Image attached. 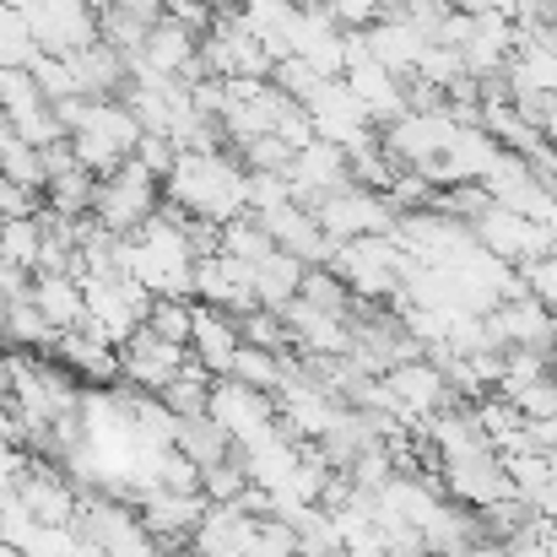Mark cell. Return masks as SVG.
<instances>
[{
    "mask_svg": "<svg viewBox=\"0 0 557 557\" xmlns=\"http://www.w3.org/2000/svg\"><path fill=\"white\" fill-rule=\"evenodd\" d=\"M163 189H169V206L206 222H233L249 211V169H238L222 152H180Z\"/></svg>",
    "mask_w": 557,
    "mask_h": 557,
    "instance_id": "1",
    "label": "cell"
},
{
    "mask_svg": "<svg viewBox=\"0 0 557 557\" xmlns=\"http://www.w3.org/2000/svg\"><path fill=\"white\" fill-rule=\"evenodd\" d=\"M406 265H411V255H406L389 233L347 238V244H336V255H331V271H336L363 304H373V298H395Z\"/></svg>",
    "mask_w": 557,
    "mask_h": 557,
    "instance_id": "2",
    "label": "cell"
},
{
    "mask_svg": "<svg viewBox=\"0 0 557 557\" xmlns=\"http://www.w3.org/2000/svg\"><path fill=\"white\" fill-rule=\"evenodd\" d=\"M163 211V195H158V174L141 169L136 158H125L114 174L98 180V200H92V216L109 227V233H136L141 222H152Z\"/></svg>",
    "mask_w": 557,
    "mask_h": 557,
    "instance_id": "3",
    "label": "cell"
},
{
    "mask_svg": "<svg viewBox=\"0 0 557 557\" xmlns=\"http://www.w3.org/2000/svg\"><path fill=\"white\" fill-rule=\"evenodd\" d=\"M222 428H227V438L244 449V444H255L260 433H271L276 422H282V411H276V395L271 389H255V384H244V379H233V373H216L211 379V406H206Z\"/></svg>",
    "mask_w": 557,
    "mask_h": 557,
    "instance_id": "4",
    "label": "cell"
},
{
    "mask_svg": "<svg viewBox=\"0 0 557 557\" xmlns=\"http://www.w3.org/2000/svg\"><path fill=\"white\" fill-rule=\"evenodd\" d=\"M304 109H309L320 141H336V147H347V152H358V147L373 141V114L363 109V98L347 87V76H331Z\"/></svg>",
    "mask_w": 557,
    "mask_h": 557,
    "instance_id": "5",
    "label": "cell"
},
{
    "mask_svg": "<svg viewBox=\"0 0 557 557\" xmlns=\"http://www.w3.org/2000/svg\"><path fill=\"white\" fill-rule=\"evenodd\" d=\"M92 5H98V0H33L22 16H27L38 49H49V54H76V49H87V44L103 38Z\"/></svg>",
    "mask_w": 557,
    "mask_h": 557,
    "instance_id": "6",
    "label": "cell"
},
{
    "mask_svg": "<svg viewBox=\"0 0 557 557\" xmlns=\"http://www.w3.org/2000/svg\"><path fill=\"white\" fill-rule=\"evenodd\" d=\"M314 216H320V227H325L336 244H347V238H363V233H389L400 211H395L389 195H379V189L347 185V189H336V195H325V200L314 206Z\"/></svg>",
    "mask_w": 557,
    "mask_h": 557,
    "instance_id": "7",
    "label": "cell"
},
{
    "mask_svg": "<svg viewBox=\"0 0 557 557\" xmlns=\"http://www.w3.org/2000/svg\"><path fill=\"white\" fill-rule=\"evenodd\" d=\"M455 114L449 109H411L400 114L395 125H384V147L400 169H422L428 158H438L449 141H455Z\"/></svg>",
    "mask_w": 557,
    "mask_h": 557,
    "instance_id": "8",
    "label": "cell"
},
{
    "mask_svg": "<svg viewBox=\"0 0 557 557\" xmlns=\"http://www.w3.org/2000/svg\"><path fill=\"white\" fill-rule=\"evenodd\" d=\"M476 238H482L493 255L515 260V265H531V260L553 255V227L536 222V216H525V211H509V206H498V200H493V211L476 222Z\"/></svg>",
    "mask_w": 557,
    "mask_h": 557,
    "instance_id": "9",
    "label": "cell"
},
{
    "mask_svg": "<svg viewBox=\"0 0 557 557\" xmlns=\"http://www.w3.org/2000/svg\"><path fill=\"white\" fill-rule=\"evenodd\" d=\"M195 298H206L211 309H227V314H249L260 309V293H255V265L238 260V255H200L195 260Z\"/></svg>",
    "mask_w": 557,
    "mask_h": 557,
    "instance_id": "10",
    "label": "cell"
},
{
    "mask_svg": "<svg viewBox=\"0 0 557 557\" xmlns=\"http://www.w3.org/2000/svg\"><path fill=\"white\" fill-rule=\"evenodd\" d=\"M293 200H304V206H320L325 195H336V189L352 185V158H347V147H336V141H309L298 158H293Z\"/></svg>",
    "mask_w": 557,
    "mask_h": 557,
    "instance_id": "11",
    "label": "cell"
},
{
    "mask_svg": "<svg viewBox=\"0 0 557 557\" xmlns=\"http://www.w3.org/2000/svg\"><path fill=\"white\" fill-rule=\"evenodd\" d=\"M265 227H271V238H276V249H287V255H298L304 265H331V255H336V238L320 227V216H314V206H304V200H287V206H276V211H265L260 216Z\"/></svg>",
    "mask_w": 557,
    "mask_h": 557,
    "instance_id": "12",
    "label": "cell"
},
{
    "mask_svg": "<svg viewBox=\"0 0 557 557\" xmlns=\"http://www.w3.org/2000/svg\"><path fill=\"white\" fill-rule=\"evenodd\" d=\"M282 320H287V336H293V347L304 358H342V352L358 347L352 342V325L342 314H331V309H314L309 298H293L282 309Z\"/></svg>",
    "mask_w": 557,
    "mask_h": 557,
    "instance_id": "13",
    "label": "cell"
},
{
    "mask_svg": "<svg viewBox=\"0 0 557 557\" xmlns=\"http://www.w3.org/2000/svg\"><path fill=\"white\" fill-rule=\"evenodd\" d=\"M384 379H389V389H395V400H400V417H406V422H422V417H433V411H449V406H455V389H449V379H444V369H438L433 358L395 363Z\"/></svg>",
    "mask_w": 557,
    "mask_h": 557,
    "instance_id": "14",
    "label": "cell"
},
{
    "mask_svg": "<svg viewBox=\"0 0 557 557\" xmlns=\"http://www.w3.org/2000/svg\"><path fill=\"white\" fill-rule=\"evenodd\" d=\"M260 520L244 515L238 504H211L206 520L189 531V557H249Z\"/></svg>",
    "mask_w": 557,
    "mask_h": 557,
    "instance_id": "15",
    "label": "cell"
},
{
    "mask_svg": "<svg viewBox=\"0 0 557 557\" xmlns=\"http://www.w3.org/2000/svg\"><path fill=\"white\" fill-rule=\"evenodd\" d=\"M136 504H141V525H147L163 547L189 542V531H195V525L206 520V509H211L206 493H169V487H152V493H141Z\"/></svg>",
    "mask_w": 557,
    "mask_h": 557,
    "instance_id": "16",
    "label": "cell"
},
{
    "mask_svg": "<svg viewBox=\"0 0 557 557\" xmlns=\"http://www.w3.org/2000/svg\"><path fill=\"white\" fill-rule=\"evenodd\" d=\"M444 493H449V498H460L466 509H487V504L509 498V493H515V482H509L504 455H471V460L444 466Z\"/></svg>",
    "mask_w": 557,
    "mask_h": 557,
    "instance_id": "17",
    "label": "cell"
},
{
    "mask_svg": "<svg viewBox=\"0 0 557 557\" xmlns=\"http://www.w3.org/2000/svg\"><path fill=\"white\" fill-rule=\"evenodd\" d=\"M120 358H125V379L131 384H141V389H163L174 373H185V347H174V342H163L152 325H141L125 347H120Z\"/></svg>",
    "mask_w": 557,
    "mask_h": 557,
    "instance_id": "18",
    "label": "cell"
},
{
    "mask_svg": "<svg viewBox=\"0 0 557 557\" xmlns=\"http://www.w3.org/2000/svg\"><path fill=\"white\" fill-rule=\"evenodd\" d=\"M11 487H16V498L33 509L38 525H71L76 509H82V493H76L65 476H54L49 466H27Z\"/></svg>",
    "mask_w": 557,
    "mask_h": 557,
    "instance_id": "19",
    "label": "cell"
},
{
    "mask_svg": "<svg viewBox=\"0 0 557 557\" xmlns=\"http://www.w3.org/2000/svg\"><path fill=\"white\" fill-rule=\"evenodd\" d=\"M136 54H141L152 71H163V76H189V65L200 60V33L163 11V16L147 27V44H141Z\"/></svg>",
    "mask_w": 557,
    "mask_h": 557,
    "instance_id": "20",
    "label": "cell"
},
{
    "mask_svg": "<svg viewBox=\"0 0 557 557\" xmlns=\"http://www.w3.org/2000/svg\"><path fill=\"white\" fill-rule=\"evenodd\" d=\"M65 60H71V76H76V92H82V98H114V92H125V82H131V60H125L109 38H98V44L65 54Z\"/></svg>",
    "mask_w": 557,
    "mask_h": 557,
    "instance_id": "21",
    "label": "cell"
},
{
    "mask_svg": "<svg viewBox=\"0 0 557 557\" xmlns=\"http://www.w3.org/2000/svg\"><path fill=\"white\" fill-rule=\"evenodd\" d=\"M347 87H352V92L363 98V109L373 114V125H395L400 114H411L400 71H389V65H379V60H363V65H352V71H347Z\"/></svg>",
    "mask_w": 557,
    "mask_h": 557,
    "instance_id": "22",
    "label": "cell"
},
{
    "mask_svg": "<svg viewBox=\"0 0 557 557\" xmlns=\"http://www.w3.org/2000/svg\"><path fill=\"white\" fill-rule=\"evenodd\" d=\"M54 352H60V363L71 373H82L87 384H114V379H125V358H120V347L114 342H103V336H92V331H65L60 342H54Z\"/></svg>",
    "mask_w": 557,
    "mask_h": 557,
    "instance_id": "23",
    "label": "cell"
},
{
    "mask_svg": "<svg viewBox=\"0 0 557 557\" xmlns=\"http://www.w3.org/2000/svg\"><path fill=\"white\" fill-rule=\"evenodd\" d=\"M238 347H244V336H238L233 314H227V309H211V304H195V336H189V352H195L211 373H227Z\"/></svg>",
    "mask_w": 557,
    "mask_h": 557,
    "instance_id": "24",
    "label": "cell"
},
{
    "mask_svg": "<svg viewBox=\"0 0 557 557\" xmlns=\"http://www.w3.org/2000/svg\"><path fill=\"white\" fill-rule=\"evenodd\" d=\"M369 49L379 65H389V71H417V60H422V49H428V38L400 16V11H384L379 22H369Z\"/></svg>",
    "mask_w": 557,
    "mask_h": 557,
    "instance_id": "25",
    "label": "cell"
},
{
    "mask_svg": "<svg viewBox=\"0 0 557 557\" xmlns=\"http://www.w3.org/2000/svg\"><path fill=\"white\" fill-rule=\"evenodd\" d=\"M33 304L54 320V331H76L87 320V293L76 276H54V271H33Z\"/></svg>",
    "mask_w": 557,
    "mask_h": 557,
    "instance_id": "26",
    "label": "cell"
},
{
    "mask_svg": "<svg viewBox=\"0 0 557 557\" xmlns=\"http://www.w3.org/2000/svg\"><path fill=\"white\" fill-rule=\"evenodd\" d=\"M304 260L298 255H287V249H271L260 265H255V293H260V304L265 309H287L293 298H298V287H304Z\"/></svg>",
    "mask_w": 557,
    "mask_h": 557,
    "instance_id": "27",
    "label": "cell"
},
{
    "mask_svg": "<svg viewBox=\"0 0 557 557\" xmlns=\"http://www.w3.org/2000/svg\"><path fill=\"white\" fill-rule=\"evenodd\" d=\"M0 336L11 342V347H22V352H54V342L65 336V331H54V320L33 304V298H22V304H11V314H5V325H0Z\"/></svg>",
    "mask_w": 557,
    "mask_h": 557,
    "instance_id": "28",
    "label": "cell"
},
{
    "mask_svg": "<svg viewBox=\"0 0 557 557\" xmlns=\"http://www.w3.org/2000/svg\"><path fill=\"white\" fill-rule=\"evenodd\" d=\"M44 211L33 216H0V260L22 265V271H38V249H44Z\"/></svg>",
    "mask_w": 557,
    "mask_h": 557,
    "instance_id": "29",
    "label": "cell"
},
{
    "mask_svg": "<svg viewBox=\"0 0 557 557\" xmlns=\"http://www.w3.org/2000/svg\"><path fill=\"white\" fill-rule=\"evenodd\" d=\"M180 449H185L189 460L206 471V466H216V460H233V438H227V428L206 411V417H185V433H180Z\"/></svg>",
    "mask_w": 557,
    "mask_h": 557,
    "instance_id": "30",
    "label": "cell"
},
{
    "mask_svg": "<svg viewBox=\"0 0 557 557\" xmlns=\"http://www.w3.org/2000/svg\"><path fill=\"white\" fill-rule=\"evenodd\" d=\"M271 249H276V238H271V227H265L255 211H244V216L222 222V255H238V260L260 265Z\"/></svg>",
    "mask_w": 557,
    "mask_h": 557,
    "instance_id": "31",
    "label": "cell"
},
{
    "mask_svg": "<svg viewBox=\"0 0 557 557\" xmlns=\"http://www.w3.org/2000/svg\"><path fill=\"white\" fill-rule=\"evenodd\" d=\"M298 298H309L314 309H331V314H342V320H352V309H358V293H352L331 265H309V271H304Z\"/></svg>",
    "mask_w": 557,
    "mask_h": 557,
    "instance_id": "32",
    "label": "cell"
},
{
    "mask_svg": "<svg viewBox=\"0 0 557 557\" xmlns=\"http://www.w3.org/2000/svg\"><path fill=\"white\" fill-rule=\"evenodd\" d=\"M44 195H49V211H54V216H87L92 200H98V174H92V169H71V174L49 180Z\"/></svg>",
    "mask_w": 557,
    "mask_h": 557,
    "instance_id": "33",
    "label": "cell"
},
{
    "mask_svg": "<svg viewBox=\"0 0 557 557\" xmlns=\"http://www.w3.org/2000/svg\"><path fill=\"white\" fill-rule=\"evenodd\" d=\"M227 373H233V379H244V384H255V389H271V395H276V389L287 384V358L244 342V347L233 352V369Z\"/></svg>",
    "mask_w": 557,
    "mask_h": 557,
    "instance_id": "34",
    "label": "cell"
},
{
    "mask_svg": "<svg viewBox=\"0 0 557 557\" xmlns=\"http://www.w3.org/2000/svg\"><path fill=\"white\" fill-rule=\"evenodd\" d=\"M147 325H152L163 342L189 347V336H195V304H189V298H158L152 314H147Z\"/></svg>",
    "mask_w": 557,
    "mask_h": 557,
    "instance_id": "35",
    "label": "cell"
},
{
    "mask_svg": "<svg viewBox=\"0 0 557 557\" xmlns=\"http://www.w3.org/2000/svg\"><path fill=\"white\" fill-rule=\"evenodd\" d=\"M27 71H33V82H38V92H44L49 103H60V98H76V76H71V60H65V54H49V49H38V54L27 60Z\"/></svg>",
    "mask_w": 557,
    "mask_h": 557,
    "instance_id": "36",
    "label": "cell"
},
{
    "mask_svg": "<svg viewBox=\"0 0 557 557\" xmlns=\"http://www.w3.org/2000/svg\"><path fill=\"white\" fill-rule=\"evenodd\" d=\"M271 82H276V87H282V92H287L293 103H309V98H314V92H320V87H325L331 76H320V71H314V65H309L304 54H287V60H276Z\"/></svg>",
    "mask_w": 557,
    "mask_h": 557,
    "instance_id": "37",
    "label": "cell"
},
{
    "mask_svg": "<svg viewBox=\"0 0 557 557\" xmlns=\"http://www.w3.org/2000/svg\"><path fill=\"white\" fill-rule=\"evenodd\" d=\"M293 147L271 131V136H255V141H244V169H255V174H293Z\"/></svg>",
    "mask_w": 557,
    "mask_h": 557,
    "instance_id": "38",
    "label": "cell"
},
{
    "mask_svg": "<svg viewBox=\"0 0 557 557\" xmlns=\"http://www.w3.org/2000/svg\"><path fill=\"white\" fill-rule=\"evenodd\" d=\"M244 487H249V471H244L238 455H233V460H216V466L200 471V493H206L211 504H233Z\"/></svg>",
    "mask_w": 557,
    "mask_h": 557,
    "instance_id": "39",
    "label": "cell"
},
{
    "mask_svg": "<svg viewBox=\"0 0 557 557\" xmlns=\"http://www.w3.org/2000/svg\"><path fill=\"white\" fill-rule=\"evenodd\" d=\"M417 76H428L433 87H449V82L466 76V54H460L455 44H428L422 60H417Z\"/></svg>",
    "mask_w": 557,
    "mask_h": 557,
    "instance_id": "40",
    "label": "cell"
},
{
    "mask_svg": "<svg viewBox=\"0 0 557 557\" xmlns=\"http://www.w3.org/2000/svg\"><path fill=\"white\" fill-rule=\"evenodd\" d=\"M11 125H16V136H22L27 147H49V141H65V136H71L54 103H38L33 114H22V120H11Z\"/></svg>",
    "mask_w": 557,
    "mask_h": 557,
    "instance_id": "41",
    "label": "cell"
},
{
    "mask_svg": "<svg viewBox=\"0 0 557 557\" xmlns=\"http://www.w3.org/2000/svg\"><path fill=\"white\" fill-rule=\"evenodd\" d=\"M131 158H136L141 169H152L158 180H169L174 163H180V141H174V136H158V131H141V141H136Z\"/></svg>",
    "mask_w": 557,
    "mask_h": 557,
    "instance_id": "42",
    "label": "cell"
},
{
    "mask_svg": "<svg viewBox=\"0 0 557 557\" xmlns=\"http://www.w3.org/2000/svg\"><path fill=\"white\" fill-rule=\"evenodd\" d=\"M249 557H298V531H293L287 520L265 515V520H260V531H255V547H249Z\"/></svg>",
    "mask_w": 557,
    "mask_h": 557,
    "instance_id": "43",
    "label": "cell"
},
{
    "mask_svg": "<svg viewBox=\"0 0 557 557\" xmlns=\"http://www.w3.org/2000/svg\"><path fill=\"white\" fill-rule=\"evenodd\" d=\"M287 200H293V180L287 174H255L249 169V211L255 216H265V211H276Z\"/></svg>",
    "mask_w": 557,
    "mask_h": 557,
    "instance_id": "44",
    "label": "cell"
},
{
    "mask_svg": "<svg viewBox=\"0 0 557 557\" xmlns=\"http://www.w3.org/2000/svg\"><path fill=\"white\" fill-rule=\"evenodd\" d=\"M163 487H169V493H200V466L189 460L180 444L163 455Z\"/></svg>",
    "mask_w": 557,
    "mask_h": 557,
    "instance_id": "45",
    "label": "cell"
},
{
    "mask_svg": "<svg viewBox=\"0 0 557 557\" xmlns=\"http://www.w3.org/2000/svg\"><path fill=\"white\" fill-rule=\"evenodd\" d=\"M276 136H282L293 152H304V147L314 141V120H309V109H304V103H287L282 120H276Z\"/></svg>",
    "mask_w": 557,
    "mask_h": 557,
    "instance_id": "46",
    "label": "cell"
},
{
    "mask_svg": "<svg viewBox=\"0 0 557 557\" xmlns=\"http://www.w3.org/2000/svg\"><path fill=\"white\" fill-rule=\"evenodd\" d=\"M520 271H525V287L557 314V255H542V260H531V265H520Z\"/></svg>",
    "mask_w": 557,
    "mask_h": 557,
    "instance_id": "47",
    "label": "cell"
},
{
    "mask_svg": "<svg viewBox=\"0 0 557 557\" xmlns=\"http://www.w3.org/2000/svg\"><path fill=\"white\" fill-rule=\"evenodd\" d=\"M515 406H520L525 417H557V373H542Z\"/></svg>",
    "mask_w": 557,
    "mask_h": 557,
    "instance_id": "48",
    "label": "cell"
},
{
    "mask_svg": "<svg viewBox=\"0 0 557 557\" xmlns=\"http://www.w3.org/2000/svg\"><path fill=\"white\" fill-rule=\"evenodd\" d=\"M325 11L342 22V27H369L384 16V0H325Z\"/></svg>",
    "mask_w": 557,
    "mask_h": 557,
    "instance_id": "49",
    "label": "cell"
},
{
    "mask_svg": "<svg viewBox=\"0 0 557 557\" xmlns=\"http://www.w3.org/2000/svg\"><path fill=\"white\" fill-rule=\"evenodd\" d=\"M33 195H38V189H22L16 180L0 174V216H33V211H44Z\"/></svg>",
    "mask_w": 557,
    "mask_h": 557,
    "instance_id": "50",
    "label": "cell"
},
{
    "mask_svg": "<svg viewBox=\"0 0 557 557\" xmlns=\"http://www.w3.org/2000/svg\"><path fill=\"white\" fill-rule=\"evenodd\" d=\"M169 16H180V22H185V27H195V33H211L216 5H211V0H169Z\"/></svg>",
    "mask_w": 557,
    "mask_h": 557,
    "instance_id": "51",
    "label": "cell"
},
{
    "mask_svg": "<svg viewBox=\"0 0 557 557\" xmlns=\"http://www.w3.org/2000/svg\"><path fill=\"white\" fill-rule=\"evenodd\" d=\"M504 553H509V557H553V553H547V536H542L536 525H525V531H515V536L504 542Z\"/></svg>",
    "mask_w": 557,
    "mask_h": 557,
    "instance_id": "52",
    "label": "cell"
},
{
    "mask_svg": "<svg viewBox=\"0 0 557 557\" xmlns=\"http://www.w3.org/2000/svg\"><path fill=\"white\" fill-rule=\"evenodd\" d=\"M114 5H125V11H136L141 22H158V16L169 11V0H114Z\"/></svg>",
    "mask_w": 557,
    "mask_h": 557,
    "instance_id": "53",
    "label": "cell"
},
{
    "mask_svg": "<svg viewBox=\"0 0 557 557\" xmlns=\"http://www.w3.org/2000/svg\"><path fill=\"white\" fill-rule=\"evenodd\" d=\"M460 557H509V553H504V542H498V536H482V542H471Z\"/></svg>",
    "mask_w": 557,
    "mask_h": 557,
    "instance_id": "54",
    "label": "cell"
},
{
    "mask_svg": "<svg viewBox=\"0 0 557 557\" xmlns=\"http://www.w3.org/2000/svg\"><path fill=\"white\" fill-rule=\"evenodd\" d=\"M531 44H542V49H553L557 54V22H547L542 33H531ZM520 49H525V44H520Z\"/></svg>",
    "mask_w": 557,
    "mask_h": 557,
    "instance_id": "55",
    "label": "cell"
},
{
    "mask_svg": "<svg viewBox=\"0 0 557 557\" xmlns=\"http://www.w3.org/2000/svg\"><path fill=\"white\" fill-rule=\"evenodd\" d=\"M0 557H27L22 547H11V542H0Z\"/></svg>",
    "mask_w": 557,
    "mask_h": 557,
    "instance_id": "56",
    "label": "cell"
},
{
    "mask_svg": "<svg viewBox=\"0 0 557 557\" xmlns=\"http://www.w3.org/2000/svg\"><path fill=\"white\" fill-rule=\"evenodd\" d=\"M444 5H455V0H444Z\"/></svg>",
    "mask_w": 557,
    "mask_h": 557,
    "instance_id": "57",
    "label": "cell"
},
{
    "mask_svg": "<svg viewBox=\"0 0 557 557\" xmlns=\"http://www.w3.org/2000/svg\"><path fill=\"white\" fill-rule=\"evenodd\" d=\"M433 557H444V553H433Z\"/></svg>",
    "mask_w": 557,
    "mask_h": 557,
    "instance_id": "58",
    "label": "cell"
},
{
    "mask_svg": "<svg viewBox=\"0 0 557 557\" xmlns=\"http://www.w3.org/2000/svg\"><path fill=\"white\" fill-rule=\"evenodd\" d=\"M553 342H557V336H553Z\"/></svg>",
    "mask_w": 557,
    "mask_h": 557,
    "instance_id": "59",
    "label": "cell"
}]
</instances>
